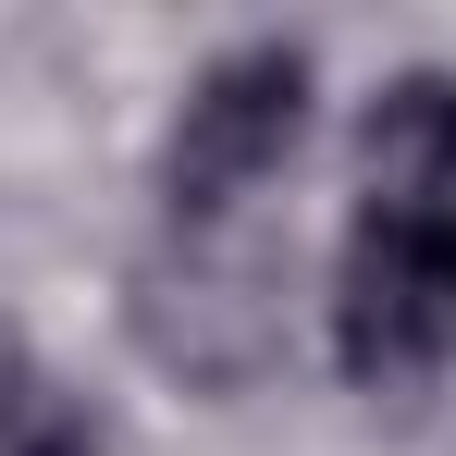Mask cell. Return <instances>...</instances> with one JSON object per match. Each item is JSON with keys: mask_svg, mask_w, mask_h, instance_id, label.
Segmentation results:
<instances>
[{"mask_svg": "<svg viewBox=\"0 0 456 456\" xmlns=\"http://www.w3.org/2000/svg\"><path fill=\"white\" fill-rule=\"evenodd\" d=\"M333 346L358 382H419L456 358V210H358L333 272Z\"/></svg>", "mask_w": 456, "mask_h": 456, "instance_id": "6da1fadb", "label": "cell"}, {"mask_svg": "<svg viewBox=\"0 0 456 456\" xmlns=\"http://www.w3.org/2000/svg\"><path fill=\"white\" fill-rule=\"evenodd\" d=\"M297 124H308V50H297V37L223 50L210 75L185 86V124H173V160H160L173 210H185V223H223L259 173H284Z\"/></svg>", "mask_w": 456, "mask_h": 456, "instance_id": "7a4b0ae2", "label": "cell"}, {"mask_svg": "<svg viewBox=\"0 0 456 456\" xmlns=\"http://www.w3.org/2000/svg\"><path fill=\"white\" fill-rule=\"evenodd\" d=\"M136 333L185 382H247L272 358V272L247 247H223V234H185V259L136 284Z\"/></svg>", "mask_w": 456, "mask_h": 456, "instance_id": "3957f363", "label": "cell"}, {"mask_svg": "<svg viewBox=\"0 0 456 456\" xmlns=\"http://www.w3.org/2000/svg\"><path fill=\"white\" fill-rule=\"evenodd\" d=\"M358 173L370 210H456V75H382L358 111Z\"/></svg>", "mask_w": 456, "mask_h": 456, "instance_id": "277c9868", "label": "cell"}, {"mask_svg": "<svg viewBox=\"0 0 456 456\" xmlns=\"http://www.w3.org/2000/svg\"><path fill=\"white\" fill-rule=\"evenodd\" d=\"M0 456H99V419L37 358H0Z\"/></svg>", "mask_w": 456, "mask_h": 456, "instance_id": "5b68a950", "label": "cell"}]
</instances>
